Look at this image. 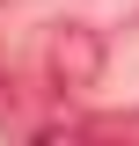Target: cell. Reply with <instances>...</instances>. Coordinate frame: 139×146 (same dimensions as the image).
<instances>
[{
  "label": "cell",
  "instance_id": "6da1fadb",
  "mask_svg": "<svg viewBox=\"0 0 139 146\" xmlns=\"http://www.w3.org/2000/svg\"><path fill=\"white\" fill-rule=\"evenodd\" d=\"M103 80V36L88 22H59L44 36V88L51 95H88Z\"/></svg>",
  "mask_w": 139,
  "mask_h": 146
}]
</instances>
